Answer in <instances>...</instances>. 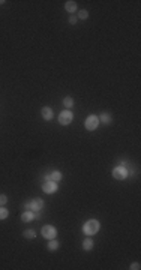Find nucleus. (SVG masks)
<instances>
[{
    "instance_id": "nucleus-15",
    "label": "nucleus",
    "mask_w": 141,
    "mask_h": 270,
    "mask_svg": "<svg viewBox=\"0 0 141 270\" xmlns=\"http://www.w3.org/2000/svg\"><path fill=\"white\" fill-rule=\"evenodd\" d=\"M47 248L50 249V251H56V249H59V248H60V242H57V240L51 239V242L48 243Z\"/></svg>"
},
{
    "instance_id": "nucleus-5",
    "label": "nucleus",
    "mask_w": 141,
    "mask_h": 270,
    "mask_svg": "<svg viewBox=\"0 0 141 270\" xmlns=\"http://www.w3.org/2000/svg\"><path fill=\"white\" fill-rule=\"evenodd\" d=\"M128 174H129V171H128L126 167H123V165H119V167H116V168L113 170V177H114L116 180H123V179H126Z\"/></svg>"
},
{
    "instance_id": "nucleus-9",
    "label": "nucleus",
    "mask_w": 141,
    "mask_h": 270,
    "mask_svg": "<svg viewBox=\"0 0 141 270\" xmlns=\"http://www.w3.org/2000/svg\"><path fill=\"white\" fill-rule=\"evenodd\" d=\"M41 114H42V117H44V120H51L53 119V110L50 108V107H44L42 110H41Z\"/></svg>"
},
{
    "instance_id": "nucleus-2",
    "label": "nucleus",
    "mask_w": 141,
    "mask_h": 270,
    "mask_svg": "<svg viewBox=\"0 0 141 270\" xmlns=\"http://www.w3.org/2000/svg\"><path fill=\"white\" fill-rule=\"evenodd\" d=\"M23 207L26 210H32L33 213L41 212L42 207H44V200H42V198H35V200H32V201H27Z\"/></svg>"
},
{
    "instance_id": "nucleus-19",
    "label": "nucleus",
    "mask_w": 141,
    "mask_h": 270,
    "mask_svg": "<svg viewBox=\"0 0 141 270\" xmlns=\"http://www.w3.org/2000/svg\"><path fill=\"white\" fill-rule=\"evenodd\" d=\"M6 203H8V197L5 194H0V206H5Z\"/></svg>"
},
{
    "instance_id": "nucleus-17",
    "label": "nucleus",
    "mask_w": 141,
    "mask_h": 270,
    "mask_svg": "<svg viewBox=\"0 0 141 270\" xmlns=\"http://www.w3.org/2000/svg\"><path fill=\"white\" fill-rule=\"evenodd\" d=\"M78 18H80V20H87V18H89V12H87L86 9L78 11Z\"/></svg>"
},
{
    "instance_id": "nucleus-16",
    "label": "nucleus",
    "mask_w": 141,
    "mask_h": 270,
    "mask_svg": "<svg viewBox=\"0 0 141 270\" xmlns=\"http://www.w3.org/2000/svg\"><path fill=\"white\" fill-rule=\"evenodd\" d=\"M63 105H65V108H72L74 107V99L70 98V96H66V98L63 99Z\"/></svg>"
},
{
    "instance_id": "nucleus-13",
    "label": "nucleus",
    "mask_w": 141,
    "mask_h": 270,
    "mask_svg": "<svg viewBox=\"0 0 141 270\" xmlns=\"http://www.w3.org/2000/svg\"><path fill=\"white\" fill-rule=\"evenodd\" d=\"M24 239H29V240H32V239H35L36 237V231L35 230H26L23 233Z\"/></svg>"
},
{
    "instance_id": "nucleus-6",
    "label": "nucleus",
    "mask_w": 141,
    "mask_h": 270,
    "mask_svg": "<svg viewBox=\"0 0 141 270\" xmlns=\"http://www.w3.org/2000/svg\"><path fill=\"white\" fill-rule=\"evenodd\" d=\"M72 120H74V114H72V111H68V110L62 111L59 116V123L63 126H68L69 123H72Z\"/></svg>"
},
{
    "instance_id": "nucleus-21",
    "label": "nucleus",
    "mask_w": 141,
    "mask_h": 270,
    "mask_svg": "<svg viewBox=\"0 0 141 270\" xmlns=\"http://www.w3.org/2000/svg\"><path fill=\"white\" fill-rule=\"evenodd\" d=\"M68 21H69V24H75V23H77V17H74V15H70L69 17V20H68Z\"/></svg>"
},
{
    "instance_id": "nucleus-4",
    "label": "nucleus",
    "mask_w": 141,
    "mask_h": 270,
    "mask_svg": "<svg viewBox=\"0 0 141 270\" xmlns=\"http://www.w3.org/2000/svg\"><path fill=\"white\" fill-rule=\"evenodd\" d=\"M84 126H86V129H87V131H95V129L99 126V117H96L95 114H90V116L86 119Z\"/></svg>"
},
{
    "instance_id": "nucleus-22",
    "label": "nucleus",
    "mask_w": 141,
    "mask_h": 270,
    "mask_svg": "<svg viewBox=\"0 0 141 270\" xmlns=\"http://www.w3.org/2000/svg\"><path fill=\"white\" fill-rule=\"evenodd\" d=\"M5 3V0H0V5H3Z\"/></svg>"
},
{
    "instance_id": "nucleus-3",
    "label": "nucleus",
    "mask_w": 141,
    "mask_h": 270,
    "mask_svg": "<svg viewBox=\"0 0 141 270\" xmlns=\"http://www.w3.org/2000/svg\"><path fill=\"white\" fill-rule=\"evenodd\" d=\"M41 234H42L45 239L51 240V239H54V237L57 236V230H56L53 225H44L42 230H41Z\"/></svg>"
},
{
    "instance_id": "nucleus-18",
    "label": "nucleus",
    "mask_w": 141,
    "mask_h": 270,
    "mask_svg": "<svg viewBox=\"0 0 141 270\" xmlns=\"http://www.w3.org/2000/svg\"><path fill=\"white\" fill-rule=\"evenodd\" d=\"M8 215H9V212H8L5 207H2V206H0V221L6 219V218H8Z\"/></svg>"
},
{
    "instance_id": "nucleus-1",
    "label": "nucleus",
    "mask_w": 141,
    "mask_h": 270,
    "mask_svg": "<svg viewBox=\"0 0 141 270\" xmlns=\"http://www.w3.org/2000/svg\"><path fill=\"white\" fill-rule=\"evenodd\" d=\"M99 228H101L99 221H96V219H89V221L83 225V233L90 237V236H95V234L99 231Z\"/></svg>"
},
{
    "instance_id": "nucleus-14",
    "label": "nucleus",
    "mask_w": 141,
    "mask_h": 270,
    "mask_svg": "<svg viewBox=\"0 0 141 270\" xmlns=\"http://www.w3.org/2000/svg\"><path fill=\"white\" fill-rule=\"evenodd\" d=\"M83 249H84V251L93 249V240H92V239H86V240L83 242Z\"/></svg>"
},
{
    "instance_id": "nucleus-7",
    "label": "nucleus",
    "mask_w": 141,
    "mask_h": 270,
    "mask_svg": "<svg viewBox=\"0 0 141 270\" xmlns=\"http://www.w3.org/2000/svg\"><path fill=\"white\" fill-rule=\"evenodd\" d=\"M42 191H44L45 194H53V192H56V191H57V183H56V182H51V180L44 182V183H42Z\"/></svg>"
},
{
    "instance_id": "nucleus-12",
    "label": "nucleus",
    "mask_w": 141,
    "mask_h": 270,
    "mask_svg": "<svg viewBox=\"0 0 141 270\" xmlns=\"http://www.w3.org/2000/svg\"><path fill=\"white\" fill-rule=\"evenodd\" d=\"M99 122L104 123V125H110V123L113 122V117H111V114H108V113H102V114L99 116Z\"/></svg>"
},
{
    "instance_id": "nucleus-11",
    "label": "nucleus",
    "mask_w": 141,
    "mask_h": 270,
    "mask_svg": "<svg viewBox=\"0 0 141 270\" xmlns=\"http://www.w3.org/2000/svg\"><path fill=\"white\" fill-rule=\"evenodd\" d=\"M77 8H78V6H77V2H74V0H69V2L65 3V9H66L69 14H74V12L77 11Z\"/></svg>"
},
{
    "instance_id": "nucleus-20",
    "label": "nucleus",
    "mask_w": 141,
    "mask_h": 270,
    "mask_svg": "<svg viewBox=\"0 0 141 270\" xmlns=\"http://www.w3.org/2000/svg\"><path fill=\"white\" fill-rule=\"evenodd\" d=\"M129 269H131V270H138V269H140V263H132Z\"/></svg>"
},
{
    "instance_id": "nucleus-10",
    "label": "nucleus",
    "mask_w": 141,
    "mask_h": 270,
    "mask_svg": "<svg viewBox=\"0 0 141 270\" xmlns=\"http://www.w3.org/2000/svg\"><path fill=\"white\" fill-rule=\"evenodd\" d=\"M35 219V213L32 210H26L23 215H21V221L23 222H32Z\"/></svg>"
},
{
    "instance_id": "nucleus-8",
    "label": "nucleus",
    "mask_w": 141,
    "mask_h": 270,
    "mask_svg": "<svg viewBox=\"0 0 141 270\" xmlns=\"http://www.w3.org/2000/svg\"><path fill=\"white\" fill-rule=\"evenodd\" d=\"M62 177H63V174L60 171H53V173H50V174H45V176H44L45 182H47V180H51V182H56V183L60 182Z\"/></svg>"
}]
</instances>
